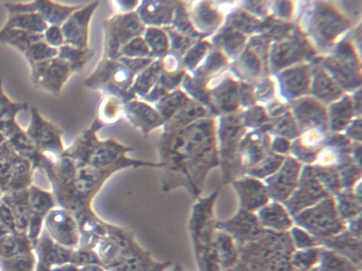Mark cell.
Listing matches in <instances>:
<instances>
[{"mask_svg": "<svg viewBox=\"0 0 362 271\" xmlns=\"http://www.w3.org/2000/svg\"><path fill=\"white\" fill-rule=\"evenodd\" d=\"M124 165L104 147L90 140L54 162L46 171L59 207L76 218L95 213L93 203L105 183Z\"/></svg>", "mask_w": 362, "mask_h": 271, "instance_id": "cell-2", "label": "cell"}, {"mask_svg": "<svg viewBox=\"0 0 362 271\" xmlns=\"http://www.w3.org/2000/svg\"><path fill=\"white\" fill-rule=\"evenodd\" d=\"M328 195L315 176L313 168L307 167L303 171L298 188L288 200L286 205L290 212L296 214Z\"/></svg>", "mask_w": 362, "mask_h": 271, "instance_id": "cell-12", "label": "cell"}, {"mask_svg": "<svg viewBox=\"0 0 362 271\" xmlns=\"http://www.w3.org/2000/svg\"><path fill=\"white\" fill-rule=\"evenodd\" d=\"M29 109L30 121L25 132L40 152L56 162L65 150L63 132L57 125L45 119L37 107L30 106Z\"/></svg>", "mask_w": 362, "mask_h": 271, "instance_id": "cell-5", "label": "cell"}, {"mask_svg": "<svg viewBox=\"0 0 362 271\" xmlns=\"http://www.w3.org/2000/svg\"><path fill=\"white\" fill-rule=\"evenodd\" d=\"M325 243L344 253L360 255L361 242L348 234L329 238L325 240Z\"/></svg>", "mask_w": 362, "mask_h": 271, "instance_id": "cell-29", "label": "cell"}, {"mask_svg": "<svg viewBox=\"0 0 362 271\" xmlns=\"http://www.w3.org/2000/svg\"><path fill=\"white\" fill-rule=\"evenodd\" d=\"M282 157L274 155L268 157L263 162L255 166L250 171V174L257 177H264L276 171L282 162Z\"/></svg>", "mask_w": 362, "mask_h": 271, "instance_id": "cell-33", "label": "cell"}, {"mask_svg": "<svg viewBox=\"0 0 362 271\" xmlns=\"http://www.w3.org/2000/svg\"><path fill=\"white\" fill-rule=\"evenodd\" d=\"M119 57L152 58L151 52L142 36L136 37L124 45L119 51Z\"/></svg>", "mask_w": 362, "mask_h": 271, "instance_id": "cell-28", "label": "cell"}, {"mask_svg": "<svg viewBox=\"0 0 362 271\" xmlns=\"http://www.w3.org/2000/svg\"><path fill=\"white\" fill-rule=\"evenodd\" d=\"M145 30V25L135 11L109 18L105 23V59H119L121 48L132 39L142 36Z\"/></svg>", "mask_w": 362, "mask_h": 271, "instance_id": "cell-4", "label": "cell"}, {"mask_svg": "<svg viewBox=\"0 0 362 271\" xmlns=\"http://www.w3.org/2000/svg\"><path fill=\"white\" fill-rule=\"evenodd\" d=\"M47 23L38 14L34 13L8 15L7 20L0 30H20L35 33H44Z\"/></svg>", "mask_w": 362, "mask_h": 271, "instance_id": "cell-20", "label": "cell"}, {"mask_svg": "<svg viewBox=\"0 0 362 271\" xmlns=\"http://www.w3.org/2000/svg\"><path fill=\"white\" fill-rule=\"evenodd\" d=\"M30 106L26 102L11 101L5 94L0 76V121L16 119V115L23 111H27Z\"/></svg>", "mask_w": 362, "mask_h": 271, "instance_id": "cell-27", "label": "cell"}, {"mask_svg": "<svg viewBox=\"0 0 362 271\" xmlns=\"http://www.w3.org/2000/svg\"><path fill=\"white\" fill-rule=\"evenodd\" d=\"M142 37L153 59L163 56L170 50L168 36L161 28H146Z\"/></svg>", "mask_w": 362, "mask_h": 271, "instance_id": "cell-23", "label": "cell"}, {"mask_svg": "<svg viewBox=\"0 0 362 271\" xmlns=\"http://www.w3.org/2000/svg\"><path fill=\"white\" fill-rule=\"evenodd\" d=\"M1 200L9 207L11 211L16 233L27 234L30 218L28 188L4 193Z\"/></svg>", "mask_w": 362, "mask_h": 271, "instance_id": "cell-17", "label": "cell"}, {"mask_svg": "<svg viewBox=\"0 0 362 271\" xmlns=\"http://www.w3.org/2000/svg\"><path fill=\"white\" fill-rule=\"evenodd\" d=\"M45 230L57 243L69 248H78L80 231L77 219L69 210L54 207L44 220Z\"/></svg>", "mask_w": 362, "mask_h": 271, "instance_id": "cell-8", "label": "cell"}, {"mask_svg": "<svg viewBox=\"0 0 362 271\" xmlns=\"http://www.w3.org/2000/svg\"><path fill=\"white\" fill-rule=\"evenodd\" d=\"M216 228L230 231L240 241H251L263 231L257 218L246 211H240L230 220L216 223Z\"/></svg>", "mask_w": 362, "mask_h": 271, "instance_id": "cell-16", "label": "cell"}, {"mask_svg": "<svg viewBox=\"0 0 362 271\" xmlns=\"http://www.w3.org/2000/svg\"><path fill=\"white\" fill-rule=\"evenodd\" d=\"M98 1L83 5L72 13L61 25L64 44L77 49H86L88 40V25Z\"/></svg>", "mask_w": 362, "mask_h": 271, "instance_id": "cell-10", "label": "cell"}, {"mask_svg": "<svg viewBox=\"0 0 362 271\" xmlns=\"http://www.w3.org/2000/svg\"><path fill=\"white\" fill-rule=\"evenodd\" d=\"M361 170L356 166L354 164H344L340 168V172L339 174L341 177L340 181L344 186H350L352 185L360 176Z\"/></svg>", "mask_w": 362, "mask_h": 271, "instance_id": "cell-35", "label": "cell"}, {"mask_svg": "<svg viewBox=\"0 0 362 271\" xmlns=\"http://www.w3.org/2000/svg\"><path fill=\"white\" fill-rule=\"evenodd\" d=\"M273 148L276 151L285 152L288 148V143L285 140L279 139L274 143Z\"/></svg>", "mask_w": 362, "mask_h": 271, "instance_id": "cell-39", "label": "cell"}, {"mask_svg": "<svg viewBox=\"0 0 362 271\" xmlns=\"http://www.w3.org/2000/svg\"><path fill=\"white\" fill-rule=\"evenodd\" d=\"M313 173L330 191L337 193L341 186L339 174L332 168H313Z\"/></svg>", "mask_w": 362, "mask_h": 271, "instance_id": "cell-30", "label": "cell"}, {"mask_svg": "<svg viewBox=\"0 0 362 271\" xmlns=\"http://www.w3.org/2000/svg\"><path fill=\"white\" fill-rule=\"evenodd\" d=\"M207 47L208 44L206 42H200L192 46L185 53L182 63L183 65V70H185V72L187 70L189 71L194 68L197 63L202 59V56L204 54Z\"/></svg>", "mask_w": 362, "mask_h": 271, "instance_id": "cell-32", "label": "cell"}, {"mask_svg": "<svg viewBox=\"0 0 362 271\" xmlns=\"http://www.w3.org/2000/svg\"><path fill=\"white\" fill-rule=\"evenodd\" d=\"M36 265L33 251L0 260V271H35Z\"/></svg>", "mask_w": 362, "mask_h": 271, "instance_id": "cell-26", "label": "cell"}, {"mask_svg": "<svg viewBox=\"0 0 362 271\" xmlns=\"http://www.w3.org/2000/svg\"><path fill=\"white\" fill-rule=\"evenodd\" d=\"M259 219L262 224L279 231L287 229L291 224L288 214L277 203H272L262 208L259 212Z\"/></svg>", "mask_w": 362, "mask_h": 271, "instance_id": "cell-22", "label": "cell"}, {"mask_svg": "<svg viewBox=\"0 0 362 271\" xmlns=\"http://www.w3.org/2000/svg\"><path fill=\"white\" fill-rule=\"evenodd\" d=\"M29 192L30 218L27 231L28 238L35 243L41 234L45 217L54 207L52 192L30 185Z\"/></svg>", "mask_w": 362, "mask_h": 271, "instance_id": "cell-11", "label": "cell"}, {"mask_svg": "<svg viewBox=\"0 0 362 271\" xmlns=\"http://www.w3.org/2000/svg\"><path fill=\"white\" fill-rule=\"evenodd\" d=\"M135 12L144 25L164 28L172 24L177 1H141Z\"/></svg>", "mask_w": 362, "mask_h": 271, "instance_id": "cell-14", "label": "cell"}, {"mask_svg": "<svg viewBox=\"0 0 362 271\" xmlns=\"http://www.w3.org/2000/svg\"><path fill=\"white\" fill-rule=\"evenodd\" d=\"M75 271H105V270L98 265H78Z\"/></svg>", "mask_w": 362, "mask_h": 271, "instance_id": "cell-38", "label": "cell"}, {"mask_svg": "<svg viewBox=\"0 0 362 271\" xmlns=\"http://www.w3.org/2000/svg\"><path fill=\"white\" fill-rule=\"evenodd\" d=\"M299 169L298 162L288 159L281 169L268 180L269 193L279 200L288 198L296 188Z\"/></svg>", "mask_w": 362, "mask_h": 271, "instance_id": "cell-15", "label": "cell"}, {"mask_svg": "<svg viewBox=\"0 0 362 271\" xmlns=\"http://www.w3.org/2000/svg\"><path fill=\"white\" fill-rule=\"evenodd\" d=\"M83 5H66L48 0L29 2H6L8 15L34 13L40 15L48 25L61 26L69 16Z\"/></svg>", "mask_w": 362, "mask_h": 271, "instance_id": "cell-9", "label": "cell"}, {"mask_svg": "<svg viewBox=\"0 0 362 271\" xmlns=\"http://www.w3.org/2000/svg\"><path fill=\"white\" fill-rule=\"evenodd\" d=\"M35 243L27 234L6 232L0 235V260L32 252Z\"/></svg>", "mask_w": 362, "mask_h": 271, "instance_id": "cell-19", "label": "cell"}, {"mask_svg": "<svg viewBox=\"0 0 362 271\" xmlns=\"http://www.w3.org/2000/svg\"><path fill=\"white\" fill-rule=\"evenodd\" d=\"M162 74L160 61L155 59L148 67L137 74L131 88L136 98L146 97Z\"/></svg>", "mask_w": 362, "mask_h": 271, "instance_id": "cell-21", "label": "cell"}, {"mask_svg": "<svg viewBox=\"0 0 362 271\" xmlns=\"http://www.w3.org/2000/svg\"><path fill=\"white\" fill-rule=\"evenodd\" d=\"M33 85L54 96L60 94L64 85L74 73L70 66L57 56L30 66Z\"/></svg>", "mask_w": 362, "mask_h": 271, "instance_id": "cell-7", "label": "cell"}, {"mask_svg": "<svg viewBox=\"0 0 362 271\" xmlns=\"http://www.w3.org/2000/svg\"><path fill=\"white\" fill-rule=\"evenodd\" d=\"M317 251L316 250H308L304 252L297 253L295 257L296 261L298 263H311L316 258Z\"/></svg>", "mask_w": 362, "mask_h": 271, "instance_id": "cell-37", "label": "cell"}, {"mask_svg": "<svg viewBox=\"0 0 362 271\" xmlns=\"http://www.w3.org/2000/svg\"><path fill=\"white\" fill-rule=\"evenodd\" d=\"M43 36L45 42L51 47L58 49L65 44L61 26L49 25Z\"/></svg>", "mask_w": 362, "mask_h": 271, "instance_id": "cell-34", "label": "cell"}, {"mask_svg": "<svg viewBox=\"0 0 362 271\" xmlns=\"http://www.w3.org/2000/svg\"><path fill=\"white\" fill-rule=\"evenodd\" d=\"M297 223L315 235L328 237L340 231L343 224L332 200L326 199L296 217Z\"/></svg>", "mask_w": 362, "mask_h": 271, "instance_id": "cell-6", "label": "cell"}, {"mask_svg": "<svg viewBox=\"0 0 362 271\" xmlns=\"http://www.w3.org/2000/svg\"><path fill=\"white\" fill-rule=\"evenodd\" d=\"M93 251L100 266L109 271H164L170 265L156 261L132 231L108 222Z\"/></svg>", "mask_w": 362, "mask_h": 271, "instance_id": "cell-3", "label": "cell"}, {"mask_svg": "<svg viewBox=\"0 0 362 271\" xmlns=\"http://www.w3.org/2000/svg\"><path fill=\"white\" fill-rule=\"evenodd\" d=\"M93 55L89 48L77 49L64 44L58 48L57 56L69 64L74 73L81 70Z\"/></svg>", "mask_w": 362, "mask_h": 271, "instance_id": "cell-24", "label": "cell"}, {"mask_svg": "<svg viewBox=\"0 0 362 271\" xmlns=\"http://www.w3.org/2000/svg\"><path fill=\"white\" fill-rule=\"evenodd\" d=\"M292 234L294 238L295 243L299 247L312 246L316 243L313 238L298 228L293 229Z\"/></svg>", "mask_w": 362, "mask_h": 271, "instance_id": "cell-36", "label": "cell"}, {"mask_svg": "<svg viewBox=\"0 0 362 271\" xmlns=\"http://www.w3.org/2000/svg\"><path fill=\"white\" fill-rule=\"evenodd\" d=\"M123 113L127 119L145 137L153 129L165 124L155 107H151L147 102L136 99L124 104Z\"/></svg>", "mask_w": 362, "mask_h": 271, "instance_id": "cell-13", "label": "cell"}, {"mask_svg": "<svg viewBox=\"0 0 362 271\" xmlns=\"http://www.w3.org/2000/svg\"><path fill=\"white\" fill-rule=\"evenodd\" d=\"M6 140L4 135L0 132V145Z\"/></svg>", "mask_w": 362, "mask_h": 271, "instance_id": "cell-40", "label": "cell"}, {"mask_svg": "<svg viewBox=\"0 0 362 271\" xmlns=\"http://www.w3.org/2000/svg\"><path fill=\"white\" fill-rule=\"evenodd\" d=\"M339 211L344 218L355 216L361 211V201L351 193H344L339 197Z\"/></svg>", "mask_w": 362, "mask_h": 271, "instance_id": "cell-31", "label": "cell"}, {"mask_svg": "<svg viewBox=\"0 0 362 271\" xmlns=\"http://www.w3.org/2000/svg\"><path fill=\"white\" fill-rule=\"evenodd\" d=\"M158 148L161 191L182 188L198 199L209 172L218 163L212 121L200 119L163 128Z\"/></svg>", "mask_w": 362, "mask_h": 271, "instance_id": "cell-1", "label": "cell"}, {"mask_svg": "<svg viewBox=\"0 0 362 271\" xmlns=\"http://www.w3.org/2000/svg\"><path fill=\"white\" fill-rule=\"evenodd\" d=\"M124 102L119 97L109 95L102 100L98 108V120L103 124L116 122L123 112Z\"/></svg>", "mask_w": 362, "mask_h": 271, "instance_id": "cell-25", "label": "cell"}, {"mask_svg": "<svg viewBox=\"0 0 362 271\" xmlns=\"http://www.w3.org/2000/svg\"><path fill=\"white\" fill-rule=\"evenodd\" d=\"M234 186L239 194L243 206L246 209L257 208L267 201L266 188L257 180L244 179L235 182Z\"/></svg>", "mask_w": 362, "mask_h": 271, "instance_id": "cell-18", "label": "cell"}]
</instances>
